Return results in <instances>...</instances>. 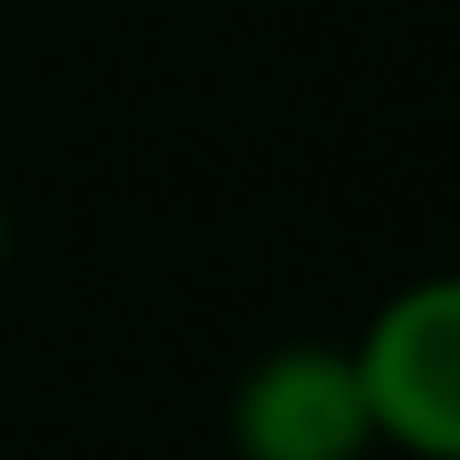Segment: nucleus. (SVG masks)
Here are the masks:
<instances>
[{
    "label": "nucleus",
    "mask_w": 460,
    "mask_h": 460,
    "mask_svg": "<svg viewBox=\"0 0 460 460\" xmlns=\"http://www.w3.org/2000/svg\"><path fill=\"white\" fill-rule=\"evenodd\" d=\"M376 444L410 460H460V281L427 273L393 290L349 341Z\"/></svg>",
    "instance_id": "nucleus-1"
},
{
    "label": "nucleus",
    "mask_w": 460,
    "mask_h": 460,
    "mask_svg": "<svg viewBox=\"0 0 460 460\" xmlns=\"http://www.w3.org/2000/svg\"><path fill=\"white\" fill-rule=\"evenodd\" d=\"M230 444L239 460H358L376 444L358 367L332 341H281L230 393Z\"/></svg>",
    "instance_id": "nucleus-2"
},
{
    "label": "nucleus",
    "mask_w": 460,
    "mask_h": 460,
    "mask_svg": "<svg viewBox=\"0 0 460 460\" xmlns=\"http://www.w3.org/2000/svg\"><path fill=\"white\" fill-rule=\"evenodd\" d=\"M0 264H9V197H0Z\"/></svg>",
    "instance_id": "nucleus-3"
}]
</instances>
